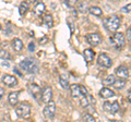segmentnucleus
Instances as JSON below:
<instances>
[{
	"mask_svg": "<svg viewBox=\"0 0 131 122\" xmlns=\"http://www.w3.org/2000/svg\"><path fill=\"white\" fill-rule=\"evenodd\" d=\"M20 68L23 71H25L27 73H32V74H35V73H37L39 71L38 61L34 58H26L23 61H21L20 62Z\"/></svg>",
	"mask_w": 131,
	"mask_h": 122,
	"instance_id": "f257e3e1",
	"label": "nucleus"
},
{
	"mask_svg": "<svg viewBox=\"0 0 131 122\" xmlns=\"http://www.w3.org/2000/svg\"><path fill=\"white\" fill-rule=\"evenodd\" d=\"M104 25L110 32H116L121 25V19L117 15H110L104 19Z\"/></svg>",
	"mask_w": 131,
	"mask_h": 122,
	"instance_id": "f03ea898",
	"label": "nucleus"
},
{
	"mask_svg": "<svg viewBox=\"0 0 131 122\" xmlns=\"http://www.w3.org/2000/svg\"><path fill=\"white\" fill-rule=\"evenodd\" d=\"M31 110H32L31 105H28L26 103H22L16 107L15 112H16V116L19 118L27 119V118H30V116H31Z\"/></svg>",
	"mask_w": 131,
	"mask_h": 122,
	"instance_id": "7ed1b4c3",
	"label": "nucleus"
},
{
	"mask_svg": "<svg viewBox=\"0 0 131 122\" xmlns=\"http://www.w3.org/2000/svg\"><path fill=\"white\" fill-rule=\"evenodd\" d=\"M110 44L116 48V49H121V48L125 47L126 45V38H125V35L122 33H116L112 36L110 38Z\"/></svg>",
	"mask_w": 131,
	"mask_h": 122,
	"instance_id": "20e7f679",
	"label": "nucleus"
},
{
	"mask_svg": "<svg viewBox=\"0 0 131 122\" xmlns=\"http://www.w3.org/2000/svg\"><path fill=\"white\" fill-rule=\"evenodd\" d=\"M69 89H70V92H71L72 97H74V98H80L81 96L88 94V89L84 86H82V85H79V84L69 85Z\"/></svg>",
	"mask_w": 131,
	"mask_h": 122,
	"instance_id": "39448f33",
	"label": "nucleus"
},
{
	"mask_svg": "<svg viewBox=\"0 0 131 122\" xmlns=\"http://www.w3.org/2000/svg\"><path fill=\"white\" fill-rule=\"evenodd\" d=\"M43 115L46 119H49V120L55 117V115H56V104L52 100L48 101V103L46 104L45 108L43 109Z\"/></svg>",
	"mask_w": 131,
	"mask_h": 122,
	"instance_id": "423d86ee",
	"label": "nucleus"
},
{
	"mask_svg": "<svg viewBox=\"0 0 131 122\" xmlns=\"http://www.w3.org/2000/svg\"><path fill=\"white\" fill-rule=\"evenodd\" d=\"M97 64L100 67H102V68H106V69H107V68L112 67L113 61H112V59L109 58L108 55L101 54L100 56H98V58H97Z\"/></svg>",
	"mask_w": 131,
	"mask_h": 122,
	"instance_id": "0eeeda50",
	"label": "nucleus"
},
{
	"mask_svg": "<svg viewBox=\"0 0 131 122\" xmlns=\"http://www.w3.org/2000/svg\"><path fill=\"white\" fill-rule=\"evenodd\" d=\"M28 89H30L31 95L33 96V98L35 100H39L40 99V95H42V88L39 85L36 83H31L28 85Z\"/></svg>",
	"mask_w": 131,
	"mask_h": 122,
	"instance_id": "6e6552de",
	"label": "nucleus"
},
{
	"mask_svg": "<svg viewBox=\"0 0 131 122\" xmlns=\"http://www.w3.org/2000/svg\"><path fill=\"white\" fill-rule=\"evenodd\" d=\"M115 74L120 80H128L129 79V68L126 66H119L115 70Z\"/></svg>",
	"mask_w": 131,
	"mask_h": 122,
	"instance_id": "1a4fd4ad",
	"label": "nucleus"
},
{
	"mask_svg": "<svg viewBox=\"0 0 131 122\" xmlns=\"http://www.w3.org/2000/svg\"><path fill=\"white\" fill-rule=\"evenodd\" d=\"M86 40L91 46H98L102 43V36L98 33H90L86 35Z\"/></svg>",
	"mask_w": 131,
	"mask_h": 122,
	"instance_id": "9d476101",
	"label": "nucleus"
},
{
	"mask_svg": "<svg viewBox=\"0 0 131 122\" xmlns=\"http://www.w3.org/2000/svg\"><path fill=\"white\" fill-rule=\"evenodd\" d=\"M40 99L45 104H47L48 101H50L52 99V89L50 86L44 87V89L42 91V95H40Z\"/></svg>",
	"mask_w": 131,
	"mask_h": 122,
	"instance_id": "9b49d317",
	"label": "nucleus"
},
{
	"mask_svg": "<svg viewBox=\"0 0 131 122\" xmlns=\"http://www.w3.org/2000/svg\"><path fill=\"white\" fill-rule=\"evenodd\" d=\"M2 82L5 83V85H7L8 87H13L15 85H18V79H16L14 75L5 74L2 76Z\"/></svg>",
	"mask_w": 131,
	"mask_h": 122,
	"instance_id": "f8f14e48",
	"label": "nucleus"
},
{
	"mask_svg": "<svg viewBox=\"0 0 131 122\" xmlns=\"http://www.w3.org/2000/svg\"><path fill=\"white\" fill-rule=\"evenodd\" d=\"M19 94L20 92H11L9 96H8V101H9V104L11 106H16L19 103Z\"/></svg>",
	"mask_w": 131,
	"mask_h": 122,
	"instance_id": "ddd939ff",
	"label": "nucleus"
},
{
	"mask_svg": "<svg viewBox=\"0 0 131 122\" xmlns=\"http://www.w3.org/2000/svg\"><path fill=\"white\" fill-rule=\"evenodd\" d=\"M92 100H93V98H92V97L90 96L89 94L81 96V97H80V105H81V107H83V108H88L89 106L91 105Z\"/></svg>",
	"mask_w": 131,
	"mask_h": 122,
	"instance_id": "4468645a",
	"label": "nucleus"
},
{
	"mask_svg": "<svg viewBox=\"0 0 131 122\" xmlns=\"http://www.w3.org/2000/svg\"><path fill=\"white\" fill-rule=\"evenodd\" d=\"M24 47L23 45V42L20 38H13V40H12V48H13V50L15 52H20L22 51Z\"/></svg>",
	"mask_w": 131,
	"mask_h": 122,
	"instance_id": "2eb2a0df",
	"label": "nucleus"
},
{
	"mask_svg": "<svg viewBox=\"0 0 131 122\" xmlns=\"http://www.w3.org/2000/svg\"><path fill=\"white\" fill-rule=\"evenodd\" d=\"M100 96L102 97V98L107 99V98H110V97H114L115 93H114V91H112V89H109L107 87H104L100 91Z\"/></svg>",
	"mask_w": 131,
	"mask_h": 122,
	"instance_id": "dca6fc26",
	"label": "nucleus"
},
{
	"mask_svg": "<svg viewBox=\"0 0 131 122\" xmlns=\"http://www.w3.org/2000/svg\"><path fill=\"white\" fill-rule=\"evenodd\" d=\"M83 56H84V60L86 61L88 63H90V62H92V61L94 60V57H95V52H94L92 49L88 48V49L84 50Z\"/></svg>",
	"mask_w": 131,
	"mask_h": 122,
	"instance_id": "f3484780",
	"label": "nucleus"
},
{
	"mask_svg": "<svg viewBox=\"0 0 131 122\" xmlns=\"http://www.w3.org/2000/svg\"><path fill=\"white\" fill-rule=\"evenodd\" d=\"M115 81H116V78H115V75L109 74V75L106 76V78H104V79H103V81H102V83H103L104 86H112V85L114 84Z\"/></svg>",
	"mask_w": 131,
	"mask_h": 122,
	"instance_id": "a211bd4d",
	"label": "nucleus"
},
{
	"mask_svg": "<svg viewBox=\"0 0 131 122\" xmlns=\"http://www.w3.org/2000/svg\"><path fill=\"white\" fill-rule=\"evenodd\" d=\"M43 22L48 28H51L54 26V19H52L51 14H45L43 18Z\"/></svg>",
	"mask_w": 131,
	"mask_h": 122,
	"instance_id": "6ab92c4d",
	"label": "nucleus"
},
{
	"mask_svg": "<svg viewBox=\"0 0 131 122\" xmlns=\"http://www.w3.org/2000/svg\"><path fill=\"white\" fill-rule=\"evenodd\" d=\"M45 10H46V6L43 2H38L34 8V12L36 15H42L45 12Z\"/></svg>",
	"mask_w": 131,
	"mask_h": 122,
	"instance_id": "aec40b11",
	"label": "nucleus"
},
{
	"mask_svg": "<svg viewBox=\"0 0 131 122\" xmlns=\"http://www.w3.org/2000/svg\"><path fill=\"white\" fill-rule=\"evenodd\" d=\"M28 9H30V5H28L27 1H22L21 5L19 6V12L21 15H25L27 13Z\"/></svg>",
	"mask_w": 131,
	"mask_h": 122,
	"instance_id": "412c9836",
	"label": "nucleus"
},
{
	"mask_svg": "<svg viewBox=\"0 0 131 122\" xmlns=\"http://www.w3.org/2000/svg\"><path fill=\"white\" fill-rule=\"evenodd\" d=\"M89 12L91 14H93L94 17H97V18H100V17L103 15V11H102V9L100 7H90Z\"/></svg>",
	"mask_w": 131,
	"mask_h": 122,
	"instance_id": "4be33fe9",
	"label": "nucleus"
},
{
	"mask_svg": "<svg viewBox=\"0 0 131 122\" xmlns=\"http://www.w3.org/2000/svg\"><path fill=\"white\" fill-rule=\"evenodd\" d=\"M59 83L62 88H69V78L67 74H61L59 78Z\"/></svg>",
	"mask_w": 131,
	"mask_h": 122,
	"instance_id": "5701e85b",
	"label": "nucleus"
},
{
	"mask_svg": "<svg viewBox=\"0 0 131 122\" xmlns=\"http://www.w3.org/2000/svg\"><path fill=\"white\" fill-rule=\"evenodd\" d=\"M119 108H120V106H119V103H118V101H114V103H110L108 112L112 113V115H115L116 112H118Z\"/></svg>",
	"mask_w": 131,
	"mask_h": 122,
	"instance_id": "b1692460",
	"label": "nucleus"
},
{
	"mask_svg": "<svg viewBox=\"0 0 131 122\" xmlns=\"http://www.w3.org/2000/svg\"><path fill=\"white\" fill-rule=\"evenodd\" d=\"M113 85L115 86V88L121 89V88H124V87L126 86V80H120V79H118V81H115Z\"/></svg>",
	"mask_w": 131,
	"mask_h": 122,
	"instance_id": "393cba45",
	"label": "nucleus"
},
{
	"mask_svg": "<svg viewBox=\"0 0 131 122\" xmlns=\"http://www.w3.org/2000/svg\"><path fill=\"white\" fill-rule=\"evenodd\" d=\"M11 58V56L9 54V51H7L5 49H0V59L3 60H9Z\"/></svg>",
	"mask_w": 131,
	"mask_h": 122,
	"instance_id": "a878e982",
	"label": "nucleus"
},
{
	"mask_svg": "<svg viewBox=\"0 0 131 122\" xmlns=\"http://www.w3.org/2000/svg\"><path fill=\"white\" fill-rule=\"evenodd\" d=\"M94 120V117L91 115V113H85L83 115V121H86V122H93Z\"/></svg>",
	"mask_w": 131,
	"mask_h": 122,
	"instance_id": "bb28decb",
	"label": "nucleus"
},
{
	"mask_svg": "<svg viewBox=\"0 0 131 122\" xmlns=\"http://www.w3.org/2000/svg\"><path fill=\"white\" fill-rule=\"evenodd\" d=\"M130 8H131V5L128 3L126 7H124V9H121V11L125 12V13H130Z\"/></svg>",
	"mask_w": 131,
	"mask_h": 122,
	"instance_id": "cd10ccee",
	"label": "nucleus"
},
{
	"mask_svg": "<svg viewBox=\"0 0 131 122\" xmlns=\"http://www.w3.org/2000/svg\"><path fill=\"white\" fill-rule=\"evenodd\" d=\"M127 40H128V43L131 42V28L130 27L127 28Z\"/></svg>",
	"mask_w": 131,
	"mask_h": 122,
	"instance_id": "c85d7f7f",
	"label": "nucleus"
},
{
	"mask_svg": "<svg viewBox=\"0 0 131 122\" xmlns=\"http://www.w3.org/2000/svg\"><path fill=\"white\" fill-rule=\"evenodd\" d=\"M28 50H30L31 52L35 51V44L34 43H30V44H28Z\"/></svg>",
	"mask_w": 131,
	"mask_h": 122,
	"instance_id": "c756f323",
	"label": "nucleus"
},
{
	"mask_svg": "<svg viewBox=\"0 0 131 122\" xmlns=\"http://www.w3.org/2000/svg\"><path fill=\"white\" fill-rule=\"evenodd\" d=\"M3 95H5V89H3L2 86H0V99H2Z\"/></svg>",
	"mask_w": 131,
	"mask_h": 122,
	"instance_id": "7c9ffc66",
	"label": "nucleus"
},
{
	"mask_svg": "<svg viewBox=\"0 0 131 122\" xmlns=\"http://www.w3.org/2000/svg\"><path fill=\"white\" fill-rule=\"evenodd\" d=\"M131 95V91H130V89H129V91H128V95H127V97H128V103H130V96Z\"/></svg>",
	"mask_w": 131,
	"mask_h": 122,
	"instance_id": "2f4dec72",
	"label": "nucleus"
},
{
	"mask_svg": "<svg viewBox=\"0 0 131 122\" xmlns=\"http://www.w3.org/2000/svg\"><path fill=\"white\" fill-rule=\"evenodd\" d=\"M0 30H1V25H0Z\"/></svg>",
	"mask_w": 131,
	"mask_h": 122,
	"instance_id": "473e14b6",
	"label": "nucleus"
}]
</instances>
